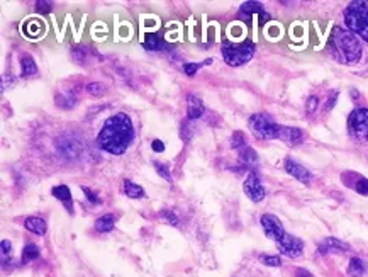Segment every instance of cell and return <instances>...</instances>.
Returning a JSON list of instances; mask_svg holds the SVG:
<instances>
[{
	"label": "cell",
	"mask_w": 368,
	"mask_h": 277,
	"mask_svg": "<svg viewBox=\"0 0 368 277\" xmlns=\"http://www.w3.org/2000/svg\"><path fill=\"white\" fill-rule=\"evenodd\" d=\"M134 138L133 121L126 112H117L103 123L97 134V147L110 155H123Z\"/></svg>",
	"instance_id": "cell-1"
},
{
	"label": "cell",
	"mask_w": 368,
	"mask_h": 277,
	"mask_svg": "<svg viewBox=\"0 0 368 277\" xmlns=\"http://www.w3.org/2000/svg\"><path fill=\"white\" fill-rule=\"evenodd\" d=\"M253 55H255V44L251 41L239 43V44H233V43H224L223 44V56L227 65L231 66L245 65L246 62L253 58Z\"/></svg>",
	"instance_id": "cell-5"
},
{
	"label": "cell",
	"mask_w": 368,
	"mask_h": 277,
	"mask_svg": "<svg viewBox=\"0 0 368 277\" xmlns=\"http://www.w3.org/2000/svg\"><path fill=\"white\" fill-rule=\"evenodd\" d=\"M204 112H205V107H204V102L201 101V99L195 97V95H192V94L187 95V116H188V121L202 118Z\"/></svg>",
	"instance_id": "cell-13"
},
{
	"label": "cell",
	"mask_w": 368,
	"mask_h": 277,
	"mask_svg": "<svg viewBox=\"0 0 368 277\" xmlns=\"http://www.w3.org/2000/svg\"><path fill=\"white\" fill-rule=\"evenodd\" d=\"M24 226H26L27 232L34 233V235H44L46 233V221L39 216H29V218L24 219Z\"/></svg>",
	"instance_id": "cell-15"
},
{
	"label": "cell",
	"mask_w": 368,
	"mask_h": 277,
	"mask_svg": "<svg viewBox=\"0 0 368 277\" xmlns=\"http://www.w3.org/2000/svg\"><path fill=\"white\" fill-rule=\"evenodd\" d=\"M153 165H155L156 172H158L160 175L163 177V179L168 180V182H171V173H170V169H168V165H165V163H162V162H155Z\"/></svg>",
	"instance_id": "cell-30"
},
{
	"label": "cell",
	"mask_w": 368,
	"mask_h": 277,
	"mask_svg": "<svg viewBox=\"0 0 368 277\" xmlns=\"http://www.w3.org/2000/svg\"><path fill=\"white\" fill-rule=\"evenodd\" d=\"M336 99H338V92H333V94L329 95V99H327V104H326V111H331V109L334 107V104H336Z\"/></svg>",
	"instance_id": "cell-38"
},
{
	"label": "cell",
	"mask_w": 368,
	"mask_h": 277,
	"mask_svg": "<svg viewBox=\"0 0 368 277\" xmlns=\"http://www.w3.org/2000/svg\"><path fill=\"white\" fill-rule=\"evenodd\" d=\"M349 250V245L345 243V241L338 240V238H326L323 245H319L317 248V254H327V252H346Z\"/></svg>",
	"instance_id": "cell-14"
},
{
	"label": "cell",
	"mask_w": 368,
	"mask_h": 277,
	"mask_svg": "<svg viewBox=\"0 0 368 277\" xmlns=\"http://www.w3.org/2000/svg\"><path fill=\"white\" fill-rule=\"evenodd\" d=\"M51 194L55 196L58 201H61L63 204L66 206V209L70 213H73V204H71V192H70V189H68V186H56V187H53V191H51Z\"/></svg>",
	"instance_id": "cell-17"
},
{
	"label": "cell",
	"mask_w": 368,
	"mask_h": 277,
	"mask_svg": "<svg viewBox=\"0 0 368 277\" xmlns=\"http://www.w3.org/2000/svg\"><path fill=\"white\" fill-rule=\"evenodd\" d=\"M114 225H116V218H114L112 214H103L101 218L95 219V230L101 233L110 232V230L114 228Z\"/></svg>",
	"instance_id": "cell-20"
},
{
	"label": "cell",
	"mask_w": 368,
	"mask_h": 277,
	"mask_svg": "<svg viewBox=\"0 0 368 277\" xmlns=\"http://www.w3.org/2000/svg\"><path fill=\"white\" fill-rule=\"evenodd\" d=\"M277 248L280 250L282 255H287V257H290V258H297L302 255L304 243H302L301 238L285 233V235L277 241Z\"/></svg>",
	"instance_id": "cell-8"
},
{
	"label": "cell",
	"mask_w": 368,
	"mask_h": 277,
	"mask_svg": "<svg viewBox=\"0 0 368 277\" xmlns=\"http://www.w3.org/2000/svg\"><path fill=\"white\" fill-rule=\"evenodd\" d=\"M199 68H201L199 63H185L184 65V72H185V75H188V77H194Z\"/></svg>",
	"instance_id": "cell-34"
},
{
	"label": "cell",
	"mask_w": 368,
	"mask_h": 277,
	"mask_svg": "<svg viewBox=\"0 0 368 277\" xmlns=\"http://www.w3.org/2000/svg\"><path fill=\"white\" fill-rule=\"evenodd\" d=\"M260 223H262V228H263V232H265V235L268 238H271L275 243L285 235V230H284V226H282V221L275 214H263L262 219H260Z\"/></svg>",
	"instance_id": "cell-9"
},
{
	"label": "cell",
	"mask_w": 368,
	"mask_h": 277,
	"mask_svg": "<svg viewBox=\"0 0 368 277\" xmlns=\"http://www.w3.org/2000/svg\"><path fill=\"white\" fill-rule=\"evenodd\" d=\"M278 140L285 141L290 147H295V145H301L304 140V134L299 128H290V126H282L280 128V134H278Z\"/></svg>",
	"instance_id": "cell-12"
},
{
	"label": "cell",
	"mask_w": 368,
	"mask_h": 277,
	"mask_svg": "<svg viewBox=\"0 0 368 277\" xmlns=\"http://www.w3.org/2000/svg\"><path fill=\"white\" fill-rule=\"evenodd\" d=\"M10 250H12V245H10V241L2 240V255H3V257L10 255Z\"/></svg>",
	"instance_id": "cell-39"
},
{
	"label": "cell",
	"mask_w": 368,
	"mask_h": 277,
	"mask_svg": "<svg viewBox=\"0 0 368 277\" xmlns=\"http://www.w3.org/2000/svg\"><path fill=\"white\" fill-rule=\"evenodd\" d=\"M260 260L265 265H270V267H280V257H277V255H262Z\"/></svg>",
	"instance_id": "cell-32"
},
{
	"label": "cell",
	"mask_w": 368,
	"mask_h": 277,
	"mask_svg": "<svg viewBox=\"0 0 368 277\" xmlns=\"http://www.w3.org/2000/svg\"><path fill=\"white\" fill-rule=\"evenodd\" d=\"M124 194H126L127 197L139 199L144 196V189H143L141 186H138V184L131 182V180H124Z\"/></svg>",
	"instance_id": "cell-22"
},
{
	"label": "cell",
	"mask_w": 368,
	"mask_h": 277,
	"mask_svg": "<svg viewBox=\"0 0 368 277\" xmlns=\"http://www.w3.org/2000/svg\"><path fill=\"white\" fill-rule=\"evenodd\" d=\"M249 129L253 131L256 138L260 140H278V134H280V128L277 123L273 121V118L268 114H253L248 121Z\"/></svg>",
	"instance_id": "cell-4"
},
{
	"label": "cell",
	"mask_w": 368,
	"mask_h": 277,
	"mask_svg": "<svg viewBox=\"0 0 368 277\" xmlns=\"http://www.w3.org/2000/svg\"><path fill=\"white\" fill-rule=\"evenodd\" d=\"M295 277H312V274H310L309 271H306V269H297L295 271Z\"/></svg>",
	"instance_id": "cell-41"
},
{
	"label": "cell",
	"mask_w": 368,
	"mask_h": 277,
	"mask_svg": "<svg viewBox=\"0 0 368 277\" xmlns=\"http://www.w3.org/2000/svg\"><path fill=\"white\" fill-rule=\"evenodd\" d=\"M56 148H58V153L61 155L63 158L75 160L82 155L83 143H80L78 138L71 136V134H65V136H61L58 141H56Z\"/></svg>",
	"instance_id": "cell-7"
},
{
	"label": "cell",
	"mask_w": 368,
	"mask_h": 277,
	"mask_svg": "<svg viewBox=\"0 0 368 277\" xmlns=\"http://www.w3.org/2000/svg\"><path fill=\"white\" fill-rule=\"evenodd\" d=\"M243 187H245L246 196L251 199V201L260 202V201H263V197H265V187H263L262 180H260V177L256 175L255 172H249V175L246 177L245 186Z\"/></svg>",
	"instance_id": "cell-10"
},
{
	"label": "cell",
	"mask_w": 368,
	"mask_h": 277,
	"mask_svg": "<svg viewBox=\"0 0 368 277\" xmlns=\"http://www.w3.org/2000/svg\"><path fill=\"white\" fill-rule=\"evenodd\" d=\"M71 56H73V60L77 63L83 65L85 60H87V49H85L83 46H77V48H73V51H71Z\"/></svg>",
	"instance_id": "cell-29"
},
{
	"label": "cell",
	"mask_w": 368,
	"mask_h": 277,
	"mask_svg": "<svg viewBox=\"0 0 368 277\" xmlns=\"http://www.w3.org/2000/svg\"><path fill=\"white\" fill-rule=\"evenodd\" d=\"M253 14H260V16L265 14L263 5L260 2H246V3H243V5L239 7V17H241V19H245V21L251 19Z\"/></svg>",
	"instance_id": "cell-16"
},
{
	"label": "cell",
	"mask_w": 368,
	"mask_h": 277,
	"mask_svg": "<svg viewBox=\"0 0 368 277\" xmlns=\"http://www.w3.org/2000/svg\"><path fill=\"white\" fill-rule=\"evenodd\" d=\"M36 5H38L39 12H49V10H51V3H48V2H38Z\"/></svg>",
	"instance_id": "cell-40"
},
{
	"label": "cell",
	"mask_w": 368,
	"mask_h": 277,
	"mask_svg": "<svg viewBox=\"0 0 368 277\" xmlns=\"http://www.w3.org/2000/svg\"><path fill=\"white\" fill-rule=\"evenodd\" d=\"M348 128L356 140L368 141V109H355L348 118Z\"/></svg>",
	"instance_id": "cell-6"
},
{
	"label": "cell",
	"mask_w": 368,
	"mask_h": 277,
	"mask_svg": "<svg viewBox=\"0 0 368 277\" xmlns=\"http://www.w3.org/2000/svg\"><path fill=\"white\" fill-rule=\"evenodd\" d=\"M162 216L166 219L168 223H171V225H173V226H177V225H178V218H177V216H175V213H173V211H168V209H165V211H162Z\"/></svg>",
	"instance_id": "cell-35"
},
{
	"label": "cell",
	"mask_w": 368,
	"mask_h": 277,
	"mask_svg": "<svg viewBox=\"0 0 368 277\" xmlns=\"http://www.w3.org/2000/svg\"><path fill=\"white\" fill-rule=\"evenodd\" d=\"M20 68H22V77H34L38 73V66H36V62L31 55H22Z\"/></svg>",
	"instance_id": "cell-18"
},
{
	"label": "cell",
	"mask_w": 368,
	"mask_h": 277,
	"mask_svg": "<svg viewBox=\"0 0 368 277\" xmlns=\"http://www.w3.org/2000/svg\"><path fill=\"white\" fill-rule=\"evenodd\" d=\"M238 151H239V160H241L245 165L249 167V165H253V163L258 162V155H256V151L253 150L251 147H245Z\"/></svg>",
	"instance_id": "cell-23"
},
{
	"label": "cell",
	"mask_w": 368,
	"mask_h": 277,
	"mask_svg": "<svg viewBox=\"0 0 368 277\" xmlns=\"http://www.w3.org/2000/svg\"><path fill=\"white\" fill-rule=\"evenodd\" d=\"M87 92L94 97H101V95L105 94V85L101 84V82H92V84L87 85Z\"/></svg>",
	"instance_id": "cell-27"
},
{
	"label": "cell",
	"mask_w": 368,
	"mask_h": 277,
	"mask_svg": "<svg viewBox=\"0 0 368 277\" xmlns=\"http://www.w3.org/2000/svg\"><path fill=\"white\" fill-rule=\"evenodd\" d=\"M317 106H319V99H317L316 95H312V97H309V99H307L306 112H307V114H312V112L317 109Z\"/></svg>",
	"instance_id": "cell-33"
},
{
	"label": "cell",
	"mask_w": 368,
	"mask_h": 277,
	"mask_svg": "<svg viewBox=\"0 0 368 277\" xmlns=\"http://www.w3.org/2000/svg\"><path fill=\"white\" fill-rule=\"evenodd\" d=\"M180 138L184 141H188L192 138V126H190V121H184L180 126Z\"/></svg>",
	"instance_id": "cell-31"
},
{
	"label": "cell",
	"mask_w": 368,
	"mask_h": 277,
	"mask_svg": "<svg viewBox=\"0 0 368 277\" xmlns=\"http://www.w3.org/2000/svg\"><path fill=\"white\" fill-rule=\"evenodd\" d=\"M285 170H287V173H290L292 177H295V179L301 180V182H304V184H309L310 179H312V175H310L309 170H307L304 165H301L299 162L292 160V158L285 160Z\"/></svg>",
	"instance_id": "cell-11"
},
{
	"label": "cell",
	"mask_w": 368,
	"mask_h": 277,
	"mask_svg": "<svg viewBox=\"0 0 368 277\" xmlns=\"http://www.w3.org/2000/svg\"><path fill=\"white\" fill-rule=\"evenodd\" d=\"M151 148H153V151H158V153H162V151H165V145H163V141H162V140H153Z\"/></svg>",
	"instance_id": "cell-37"
},
{
	"label": "cell",
	"mask_w": 368,
	"mask_h": 277,
	"mask_svg": "<svg viewBox=\"0 0 368 277\" xmlns=\"http://www.w3.org/2000/svg\"><path fill=\"white\" fill-rule=\"evenodd\" d=\"M231 147H233L234 150H241V148L248 147V140H246V134L243 133V131H236V133H233Z\"/></svg>",
	"instance_id": "cell-25"
},
{
	"label": "cell",
	"mask_w": 368,
	"mask_h": 277,
	"mask_svg": "<svg viewBox=\"0 0 368 277\" xmlns=\"http://www.w3.org/2000/svg\"><path fill=\"white\" fill-rule=\"evenodd\" d=\"M55 102H56V106L61 109H73L75 106H77V97H75L71 92H63V94L56 95Z\"/></svg>",
	"instance_id": "cell-19"
},
{
	"label": "cell",
	"mask_w": 368,
	"mask_h": 277,
	"mask_svg": "<svg viewBox=\"0 0 368 277\" xmlns=\"http://www.w3.org/2000/svg\"><path fill=\"white\" fill-rule=\"evenodd\" d=\"M38 255H39V248L36 247L34 243H27L26 247H24V250H22V262L34 260Z\"/></svg>",
	"instance_id": "cell-26"
},
{
	"label": "cell",
	"mask_w": 368,
	"mask_h": 277,
	"mask_svg": "<svg viewBox=\"0 0 368 277\" xmlns=\"http://www.w3.org/2000/svg\"><path fill=\"white\" fill-rule=\"evenodd\" d=\"M82 191H83V192H85V196H87V199L92 202V204H99V202H101V201H99V197L95 196V192H94V191H90V189H88V187H82Z\"/></svg>",
	"instance_id": "cell-36"
},
{
	"label": "cell",
	"mask_w": 368,
	"mask_h": 277,
	"mask_svg": "<svg viewBox=\"0 0 368 277\" xmlns=\"http://www.w3.org/2000/svg\"><path fill=\"white\" fill-rule=\"evenodd\" d=\"M348 272H349V276H353V277H360L363 272H365V264H363L358 257H353L351 260H349Z\"/></svg>",
	"instance_id": "cell-24"
},
{
	"label": "cell",
	"mask_w": 368,
	"mask_h": 277,
	"mask_svg": "<svg viewBox=\"0 0 368 277\" xmlns=\"http://www.w3.org/2000/svg\"><path fill=\"white\" fill-rule=\"evenodd\" d=\"M345 24L348 31L368 43V0H355L346 7Z\"/></svg>",
	"instance_id": "cell-3"
},
{
	"label": "cell",
	"mask_w": 368,
	"mask_h": 277,
	"mask_svg": "<svg viewBox=\"0 0 368 277\" xmlns=\"http://www.w3.org/2000/svg\"><path fill=\"white\" fill-rule=\"evenodd\" d=\"M144 48L148 51H162V49L166 48V44L163 43V40L156 34H148L144 40Z\"/></svg>",
	"instance_id": "cell-21"
},
{
	"label": "cell",
	"mask_w": 368,
	"mask_h": 277,
	"mask_svg": "<svg viewBox=\"0 0 368 277\" xmlns=\"http://www.w3.org/2000/svg\"><path fill=\"white\" fill-rule=\"evenodd\" d=\"M353 189L358 194H362V196H368V179L358 175L356 177V182L353 184Z\"/></svg>",
	"instance_id": "cell-28"
},
{
	"label": "cell",
	"mask_w": 368,
	"mask_h": 277,
	"mask_svg": "<svg viewBox=\"0 0 368 277\" xmlns=\"http://www.w3.org/2000/svg\"><path fill=\"white\" fill-rule=\"evenodd\" d=\"M331 56L339 63H356L362 58V44L358 38L348 29L343 27H334L331 33L329 43H327Z\"/></svg>",
	"instance_id": "cell-2"
}]
</instances>
